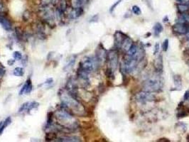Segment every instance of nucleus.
<instances>
[{"label":"nucleus","mask_w":189,"mask_h":142,"mask_svg":"<svg viewBox=\"0 0 189 142\" xmlns=\"http://www.w3.org/2000/svg\"><path fill=\"white\" fill-rule=\"evenodd\" d=\"M63 109L58 110L56 112V117L60 122H65V123H68V122H71L73 120V117L70 114L69 112H68L66 109L63 107Z\"/></svg>","instance_id":"obj_6"},{"label":"nucleus","mask_w":189,"mask_h":142,"mask_svg":"<svg viewBox=\"0 0 189 142\" xmlns=\"http://www.w3.org/2000/svg\"><path fill=\"white\" fill-rule=\"evenodd\" d=\"M178 23H189V14L182 13V14L178 17Z\"/></svg>","instance_id":"obj_18"},{"label":"nucleus","mask_w":189,"mask_h":142,"mask_svg":"<svg viewBox=\"0 0 189 142\" xmlns=\"http://www.w3.org/2000/svg\"><path fill=\"white\" fill-rule=\"evenodd\" d=\"M176 1L179 4H186L187 0H176Z\"/></svg>","instance_id":"obj_36"},{"label":"nucleus","mask_w":189,"mask_h":142,"mask_svg":"<svg viewBox=\"0 0 189 142\" xmlns=\"http://www.w3.org/2000/svg\"><path fill=\"white\" fill-rule=\"evenodd\" d=\"M177 7H178V10L179 11V12L181 13H186L189 9V7L187 5H186V4H178Z\"/></svg>","instance_id":"obj_22"},{"label":"nucleus","mask_w":189,"mask_h":142,"mask_svg":"<svg viewBox=\"0 0 189 142\" xmlns=\"http://www.w3.org/2000/svg\"><path fill=\"white\" fill-rule=\"evenodd\" d=\"M14 62H15V60H14V59H10V60H8L7 63L9 64V66H12V65L14 63Z\"/></svg>","instance_id":"obj_34"},{"label":"nucleus","mask_w":189,"mask_h":142,"mask_svg":"<svg viewBox=\"0 0 189 142\" xmlns=\"http://www.w3.org/2000/svg\"><path fill=\"white\" fill-rule=\"evenodd\" d=\"M58 141H80L81 140L79 137L75 136H63L59 137L57 140Z\"/></svg>","instance_id":"obj_14"},{"label":"nucleus","mask_w":189,"mask_h":142,"mask_svg":"<svg viewBox=\"0 0 189 142\" xmlns=\"http://www.w3.org/2000/svg\"><path fill=\"white\" fill-rule=\"evenodd\" d=\"M32 89H33L32 83H31V79L29 78V79H28V80H27V82H26V83L24 85L22 88L21 89L19 94H23L24 93L29 94L30 92L32 91Z\"/></svg>","instance_id":"obj_12"},{"label":"nucleus","mask_w":189,"mask_h":142,"mask_svg":"<svg viewBox=\"0 0 189 142\" xmlns=\"http://www.w3.org/2000/svg\"><path fill=\"white\" fill-rule=\"evenodd\" d=\"M16 36L18 39H22V31L20 30V28H16Z\"/></svg>","instance_id":"obj_29"},{"label":"nucleus","mask_w":189,"mask_h":142,"mask_svg":"<svg viewBox=\"0 0 189 142\" xmlns=\"http://www.w3.org/2000/svg\"><path fill=\"white\" fill-rule=\"evenodd\" d=\"M154 68L158 72H162L163 70V60L162 56H159L154 61Z\"/></svg>","instance_id":"obj_15"},{"label":"nucleus","mask_w":189,"mask_h":142,"mask_svg":"<svg viewBox=\"0 0 189 142\" xmlns=\"http://www.w3.org/2000/svg\"><path fill=\"white\" fill-rule=\"evenodd\" d=\"M174 85L177 89L181 90L182 88V78L181 77L178 75H175L174 76Z\"/></svg>","instance_id":"obj_17"},{"label":"nucleus","mask_w":189,"mask_h":142,"mask_svg":"<svg viewBox=\"0 0 189 142\" xmlns=\"http://www.w3.org/2000/svg\"><path fill=\"white\" fill-rule=\"evenodd\" d=\"M99 62L97 60L96 57L88 56L83 59L82 62H80L79 69L82 70L87 73H90L91 72L97 70L99 66Z\"/></svg>","instance_id":"obj_3"},{"label":"nucleus","mask_w":189,"mask_h":142,"mask_svg":"<svg viewBox=\"0 0 189 142\" xmlns=\"http://www.w3.org/2000/svg\"><path fill=\"white\" fill-rule=\"evenodd\" d=\"M53 82V79L52 78H49L45 82V84H48V85H51Z\"/></svg>","instance_id":"obj_35"},{"label":"nucleus","mask_w":189,"mask_h":142,"mask_svg":"<svg viewBox=\"0 0 189 142\" xmlns=\"http://www.w3.org/2000/svg\"><path fill=\"white\" fill-rule=\"evenodd\" d=\"M14 75L15 76L17 77H21L23 76L24 74V69L22 68H20V67H17L14 70Z\"/></svg>","instance_id":"obj_23"},{"label":"nucleus","mask_w":189,"mask_h":142,"mask_svg":"<svg viewBox=\"0 0 189 142\" xmlns=\"http://www.w3.org/2000/svg\"><path fill=\"white\" fill-rule=\"evenodd\" d=\"M75 57H74V58H72V59H71V60L69 61L68 63L66 66H65V68H64L65 70V69H68H68L72 68L73 66L75 63Z\"/></svg>","instance_id":"obj_26"},{"label":"nucleus","mask_w":189,"mask_h":142,"mask_svg":"<svg viewBox=\"0 0 189 142\" xmlns=\"http://www.w3.org/2000/svg\"><path fill=\"white\" fill-rule=\"evenodd\" d=\"M61 99L62 101V106L65 109H69L74 112V113L82 115L85 112L83 106L79 101L75 99V97L70 94L68 92L63 91L61 93Z\"/></svg>","instance_id":"obj_1"},{"label":"nucleus","mask_w":189,"mask_h":142,"mask_svg":"<svg viewBox=\"0 0 189 142\" xmlns=\"http://www.w3.org/2000/svg\"><path fill=\"white\" fill-rule=\"evenodd\" d=\"M136 100L138 102L140 103H146V102H153L155 100V97L152 92L142 91L137 94Z\"/></svg>","instance_id":"obj_5"},{"label":"nucleus","mask_w":189,"mask_h":142,"mask_svg":"<svg viewBox=\"0 0 189 142\" xmlns=\"http://www.w3.org/2000/svg\"><path fill=\"white\" fill-rule=\"evenodd\" d=\"M13 56H14V58L17 60H21V59L22 58V55H21V53L19 52V51H15V52L14 53Z\"/></svg>","instance_id":"obj_27"},{"label":"nucleus","mask_w":189,"mask_h":142,"mask_svg":"<svg viewBox=\"0 0 189 142\" xmlns=\"http://www.w3.org/2000/svg\"><path fill=\"white\" fill-rule=\"evenodd\" d=\"M163 30H164V28H163V26L161 24V23L157 22L155 23L154 26V31L155 36H159L162 32Z\"/></svg>","instance_id":"obj_19"},{"label":"nucleus","mask_w":189,"mask_h":142,"mask_svg":"<svg viewBox=\"0 0 189 142\" xmlns=\"http://www.w3.org/2000/svg\"><path fill=\"white\" fill-rule=\"evenodd\" d=\"M163 81L157 78H152L147 79L143 82V89L144 91L149 92H157L162 90Z\"/></svg>","instance_id":"obj_2"},{"label":"nucleus","mask_w":189,"mask_h":142,"mask_svg":"<svg viewBox=\"0 0 189 142\" xmlns=\"http://www.w3.org/2000/svg\"><path fill=\"white\" fill-rule=\"evenodd\" d=\"M66 8H67L66 2H65V0H62V1L61 2V3H60L59 7L58 8V9L63 14L64 13V11L66 10Z\"/></svg>","instance_id":"obj_24"},{"label":"nucleus","mask_w":189,"mask_h":142,"mask_svg":"<svg viewBox=\"0 0 189 142\" xmlns=\"http://www.w3.org/2000/svg\"><path fill=\"white\" fill-rule=\"evenodd\" d=\"M83 13V9L82 7L79 8H73V9L70 11L68 17L71 19H75L80 17Z\"/></svg>","instance_id":"obj_11"},{"label":"nucleus","mask_w":189,"mask_h":142,"mask_svg":"<svg viewBox=\"0 0 189 142\" xmlns=\"http://www.w3.org/2000/svg\"><path fill=\"white\" fill-rule=\"evenodd\" d=\"M184 99V100H189V91H186V92H185Z\"/></svg>","instance_id":"obj_33"},{"label":"nucleus","mask_w":189,"mask_h":142,"mask_svg":"<svg viewBox=\"0 0 189 142\" xmlns=\"http://www.w3.org/2000/svg\"><path fill=\"white\" fill-rule=\"evenodd\" d=\"M107 60H108L109 68H110L113 72L116 70L118 66V54L116 51H111L107 53Z\"/></svg>","instance_id":"obj_4"},{"label":"nucleus","mask_w":189,"mask_h":142,"mask_svg":"<svg viewBox=\"0 0 189 142\" xmlns=\"http://www.w3.org/2000/svg\"><path fill=\"white\" fill-rule=\"evenodd\" d=\"M127 36L122 31H117L115 33V46L117 48H121L123 42L127 39Z\"/></svg>","instance_id":"obj_9"},{"label":"nucleus","mask_w":189,"mask_h":142,"mask_svg":"<svg viewBox=\"0 0 189 142\" xmlns=\"http://www.w3.org/2000/svg\"><path fill=\"white\" fill-rule=\"evenodd\" d=\"M86 0H71V3L73 8L82 7L85 5Z\"/></svg>","instance_id":"obj_20"},{"label":"nucleus","mask_w":189,"mask_h":142,"mask_svg":"<svg viewBox=\"0 0 189 142\" xmlns=\"http://www.w3.org/2000/svg\"><path fill=\"white\" fill-rule=\"evenodd\" d=\"M173 30L178 34H187L189 32V26L186 23H178L173 26Z\"/></svg>","instance_id":"obj_8"},{"label":"nucleus","mask_w":189,"mask_h":142,"mask_svg":"<svg viewBox=\"0 0 189 142\" xmlns=\"http://www.w3.org/2000/svg\"><path fill=\"white\" fill-rule=\"evenodd\" d=\"M0 24L2 25L4 29H5L7 31H10L12 28V25H11V23L10 22L9 19L5 17H2V16L0 17Z\"/></svg>","instance_id":"obj_13"},{"label":"nucleus","mask_w":189,"mask_h":142,"mask_svg":"<svg viewBox=\"0 0 189 142\" xmlns=\"http://www.w3.org/2000/svg\"><path fill=\"white\" fill-rule=\"evenodd\" d=\"M39 106V104L36 102H27L24 103L21 107L19 108V113H24V112H29L31 110L37 108Z\"/></svg>","instance_id":"obj_7"},{"label":"nucleus","mask_w":189,"mask_h":142,"mask_svg":"<svg viewBox=\"0 0 189 142\" xmlns=\"http://www.w3.org/2000/svg\"><path fill=\"white\" fill-rule=\"evenodd\" d=\"M5 73H6V70H5V68H0V77H1V78H2V77H4V76H5Z\"/></svg>","instance_id":"obj_32"},{"label":"nucleus","mask_w":189,"mask_h":142,"mask_svg":"<svg viewBox=\"0 0 189 142\" xmlns=\"http://www.w3.org/2000/svg\"><path fill=\"white\" fill-rule=\"evenodd\" d=\"M169 48V39H165L162 44V49L164 51H166Z\"/></svg>","instance_id":"obj_28"},{"label":"nucleus","mask_w":189,"mask_h":142,"mask_svg":"<svg viewBox=\"0 0 189 142\" xmlns=\"http://www.w3.org/2000/svg\"><path fill=\"white\" fill-rule=\"evenodd\" d=\"M132 12L136 15H140L141 14H142V11H141L140 8H139L138 6H136V5L133 6L132 8Z\"/></svg>","instance_id":"obj_25"},{"label":"nucleus","mask_w":189,"mask_h":142,"mask_svg":"<svg viewBox=\"0 0 189 142\" xmlns=\"http://www.w3.org/2000/svg\"><path fill=\"white\" fill-rule=\"evenodd\" d=\"M122 2V0H119V1H117L116 3L114 4V5L112 6V7H111V9H110V12H112L113 10H114L115 8L117 7V6L119 4V2Z\"/></svg>","instance_id":"obj_30"},{"label":"nucleus","mask_w":189,"mask_h":142,"mask_svg":"<svg viewBox=\"0 0 189 142\" xmlns=\"http://www.w3.org/2000/svg\"><path fill=\"white\" fill-rule=\"evenodd\" d=\"M11 119L10 117H7V119H5V121L3 122V123L1 126V127H0V135H2V134L3 133L4 130L6 129V127H7V126H9V124H11Z\"/></svg>","instance_id":"obj_21"},{"label":"nucleus","mask_w":189,"mask_h":142,"mask_svg":"<svg viewBox=\"0 0 189 142\" xmlns=\"http://www.w3.org/2000/svg\"><path fill=\"white\" fill-rule=\"evenodd\" d=\"M95 57H96L97 60H98L99 63L105 62L107 60V51L105 50V48L103 47L98 46V48H97L96 56H95Z\"/></svg>","instance_id":"obj_10"},{"label":"nucleus","mask_w":189,"mask_h":142,"mask_svg":"<svg viewBox=\"0 0 189 142\" xmlns=\"http://www.w3.org/2000/svg\"><path fill=\"white\" fill-rule=\"evenodd\" d=\"M159 48H160V46H159V43H156V45H155V46H154V55H156L157 53H159Z\"/></svg>","instance_id":"obj_31"},{"label":"nucleus","mask_w":189,"mask_h":142,"mask_svg":"<svg viewBox=\"0 0 189 142\" xmlns=\"http://www.w3.org/2000/svg\"><path fill=\"white\" fill-rule=\"evenodd\" d=\"M132 43H133V42H132V39H129V37H127V39H125L124 42H123L122 46H121V48H122L123 50L127 51H127L129 50V48H130L131 46H132Z\"/></svg>","instance_id":"obj_16"}]
</instances>
